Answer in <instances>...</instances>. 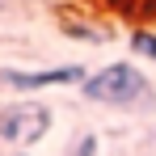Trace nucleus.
I'll return each instance as SVG.
<instances>
[{"instance_id":"nucleus-1","label":"nucleus","mask_w":156,"mask_h":156,"mask_svg":"<svg viewBox=\"0 0 156 156\" xmlns=\"http://www.w3.org/2000/svg\"><path fill=\"white\" fill-rule=\"evenodd\" d=\"M80 93L101 105H135L148 97V80L135 63H110V68H101V72H93L84 80Z\"/></svg>"},{"instance_id":"nucleus-2","label":"nucleus","mask_w":156,"mask_h":156,"mask_svg":"<svg viewBox=\"0 0 156 156\" xmlns=\"http://www.w3.org/2000/svg\"><path fill=\"white\" fill-rule=\"evenodd\" d=\"M51 131V110L47 105H9L0 110V144L9 148H30Z\"/></svg>"},{"instance_id":"nucleus-3","label":"nucleus","mask_w":156,"mask_h":156,"mask_svg":"<svg viewBox=\"0 0 156 156\" xmlns=\"http://www.w3.org/2000/svg\"><path fill=\"white\" fill-rule=\"evenodd\" d=\"M89 72L80 63H63V68H47V72H13L4 68L0 72V84L9 89H21V93H34V89H59V84H84Z\"/></svg>"},{"instance_id":"nucleus-4","label":"nucleus","mask_w":156,"mask_h":156,"mask_svg":"<svg viewBox=\"0 0 156 156\" xmlns=\"http://www.w3.org/2000/svg\"><path fill=\"white\" fill-rule=\"evenodd\" d=\"M131 47H135L139 55H148V59H156V30H135Z\"/></svg>"},{"instance_id":"nucleus-5","label":"nucleus","mask_w":156,"mask_h":156,"mask_svg":"<svg viewBox=\"0 0 156 156\" xmlns=\"http://www.w3.org/2000/svg\"><path fill=\"white\" fill-rule=\"evenodd\" d=\"M21 156H30V152H21Z\"/></svg>"}]
</instances>
